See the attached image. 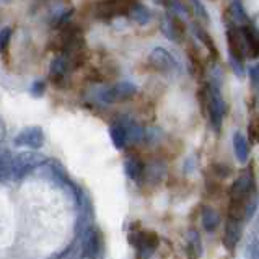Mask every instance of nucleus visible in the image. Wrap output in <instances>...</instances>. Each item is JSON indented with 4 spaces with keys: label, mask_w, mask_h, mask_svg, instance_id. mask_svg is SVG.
Here are the masks:
<instances>
[{
    "label": "nucleus",
    "mask_w": 259,
    "mask_h": 259,
    "mask_svg": "<svg viewBox=\"0 0 259 259\" xmlns=\"http://www.w3.org/2000/svg\"><path fill=\"white\" fill-rule=\"evenodd\" d=\"M10 39H12V28H4L2 31H0V54L7 49Z\"/></svg>",
    "instance_id": "24"
},
{
    "label": "nucleus",
    "mask_w": 259,
    "mask_h": 259,
    "mask_svg": "<svg viewBox=\"0 0 259 259\" xmlns=\"http://www.w3.org/2000/svg\"><path fill=\"white\" fill-rule=\"evenodd\" d=\"M215 169L219 171V176H220V178H227L228 175H230V168H227L225 165H224V166H222V165H217Z\"/></svg>",
    "instance_id": "29"
},
{
    "label": "nucleus",
    "mask_w": 259,
    "mask_h": 259,
    "mask_svg": "<svg viewBox=\"0 0 259 259\" xmlns=\"http://www.w3.org/2000/svg\"><path fill=\"white\" fill-rule=\"evenodd\" d=\"M13 144L17 147H29L38 150L44 145V132L38 125H29L18 132V136L13 139Z\"/></svg>",
    "instance_id": "6"
},
{
    "label": "nucleus",
    "mask_w": 259,
    "mask_h": 259,
    "mask_svg": "<svg viewBox=\"0 0 259 259\" xmlns=\"http://www.w3.org/2000/svg\"><path fill=\"white\" fill-rule=\"evenodd\" d=\"M191 5H192V9H194V13L197 15V17L207 23V21H209V15H207V10H205V7L202 5L201 0H191Z\"/></svg>",
    "instance_id": "23"
},
{
    "label": "nucleus",
    "mask_w": 259,
    "mask_h": 259,
    "mask_svg": "<svg viewBox=\"0 0 259 259\" xmlns=\"http://www.w3.org/2000/svg\"><path fill=\"white\" fill-rule=\"evenodd\" d=\"M205 108H207V111H209V117H210V122L213 125V129L219 131L222 119H224V114H225V103H224V98H222V95H220L217 87H213V85L209 87Z\"/></svg>",
    "instance_id": "4"
},
{
    "label": "nucleus",
    "mask_w": 259,
    "mask_h": 259,
    "mask_svg": "<svg viewBox=\"0 0 259 259\" xmlns=\"http://www.w3.org/2000/svg\"><path fill=\"white\" fill-rule=\"evenodd\" d=\"M227 39H228V49H230V57L243 62L246 53H245V42H243L241 33L230 28L227 31Z\"/></svg>",
    "instance_id": "12"
},
{
    "label": "nucleus",
    "mask_w": 259,
    "mask_h": 259,
    "mask_svg": "<svg viewBox=\"0 0 259 259\" xmlns=\"http://www.w3.org/2000/svg\"><path fill=\"white\" fill-rule=\"evenodd\" d=\"M44 161L42 155H38L34 152H23L17 155L12 161V176L15 180H20V178L26 176L28 173H31L36 166H39Z\"/></svg>",
    "instance_id": "3"
},
{
    "label": "nucleus",
    "mask_w": 259,
    "mask_h": 259,
    "mask_svg": "<svg viewBox=\"0 0 259 259\" xmlns=\"http://www.w3.org/2000/svg\"><path fill=\"white\" fill-rule=\"evenodd\" d=\"M161 31L166 36L169 41H175V42H181L184 39V23L181 21L180 17H176V13H169L163 18L161 21Z\"/></svg>",
    "instance_id": "9"
},
{
    "label": "nucleus",
    "mask_w": 259,
    "mask_h": 259,
    "mask_svg": "<svg viewBox=\"0 0 259 259\" xmlns=\"http://www.w3.org/2000/svg\"><path fill=\"white\" fill-rule=\"evenodd\" d=\"M70 67L72 65L65 56L56 57L54 61L51 62V70H49V78L53 80V83L62 85V82H65V77H67V72Z\"/></svg>",
    "instance_id": "10"
},
{
    "label": "nucleus",
    "mask_w": 259,
    "mask_h": 259,
    "mask_svg": "<svg viewBox=\"0 0 259 259\" xmlns=\"http://www.w3.org/2000/svg\"><path fill=\"white\" fill-rule=\"evenodd\" d=\"M192 31H194V34L199 38V41H202L204 42V46L207 48L212 53V57H217L219 56V51H217V48H215V44H213V39L210 38L209 34H207V31L205 29L199 25V23H194L192 25Z\"/></svg>",
    "instance_id": "19"
},
{
    "label": "nucleus",
    "mask_w": 259,
    "mask_h": 259,
    "mask_svg": "<svg viewBox=\"0 0 259 259\" xmlns=\"http://www.w3.org/2000/svg\"><path fill=\"white\" fill-rule=\"evenodd\" d=\"M259 253H257V245L256 241L251 243V245L246 248V259H257Z\"/></svg>",
    "instance_id": "25"
},
{
    "label": "nucleus",
    "mask_w": 259,
    "mask_h": 259,
    "mask_svg": "<svg viewBox=\"0 0 259 259\" xmlns=\"http://www.w3.org/2000/svg\"><path fill=\"white\" fill-rule=\"evenodd\" d=\"M31 93H33V96H36V98L41 96L44 93V82H34L31 87Z\"/></svg>",
    "instance_id": "28"
},
{
    "label": "nucleus",
    "mask_w": 259,
    "mask_h": 259,
    "mask_svg": "<svg viewBox=\"0 0 259 259\" xmlns=\"http://www.w3.org/2000/svg\"><path fill=\"white\" fill-rule=\"evenodd\" d=\"M4 2H10V0H4Z\"/></svg>",
    "instance_id": "31"
},
{
    "label": "nucleus",
    "mask_w": 259,
    "mask_h": 259,
    "mask_svg": "<svg viewBox=\"0 0 259 259\" xmlns=\"http://www.w3.org/2000/svg\"><path fill=\"white\" fill-rule=\"evenodd\" d=\"M233 149H235V155H236V158H238V161L246 163L249 157V145H248L246 137L240 134V132H236L233 136Z\"/></svg>",
    "instance_id": "16"
},
{
    "label": "nucleus",
    "mask_w": 259,
    "mask_h": 259,
    "mask_svg": "<svg viewBox=\"0 0 259 259\" xmlns=\"http://www.w3.org/2000/svg\"><path fill=\"white\" fill-rule=\"evenodd\" d=\"M124 171L131 178V180L137 181L145 175V165H144V161L140 158L129 157L127 160L124 161Z\"/></svg>",
    "instance_id": "15"
},
{
    "label": "nucleus",
    "mask_w": 259,
    "mask_h": 259,
    "mask_svg": "<svg viewBox=\"0 0 259 259\" xmlns=\"http://www.w3.org/2000/svg\"><path fill=\"white\" fill-rule=\"evenodd\" d=\"M137 93V87L131 82H117L108 90L101 93L103 101L106 103H121V101H127L132 96Z\"/></svg>",
    "instance_id": "7"
},
{
    "label": "nucleus",
    "mask_w": 259,
    "mask_h": 259,
    "mask_svg": "<svg viewBox=\"0 0 259 259\" xmlns=\"http://www.w3.org/2000/svg\"><path fill=\"white\" fill-rule=\"evenodd\" d=\"M149 62L155 70H160V72H168L173 69L175 61L173 57L169 56V53L163 48H157L152 51V54L149 57Z\"/></svg>",
    "instance_id": "11"
},
{
    "label": "nucleus",
    "mask_w": 259,
    "mask_h": 259,
    "mask_svg": "<svg viewBox=\"0 0 259 259\" xmlns=\"http://www.w3.org/2000/svg\"><path fill=\"white\" fill-rule=\"evenodd\" d=\"M188 251L192 257H199L202 254V245H201V236L197 232H189L188 233Z\"/></svg>",
    "instance_id": "21"
},
{
    "label": "nucleus",
    "mask_w": 259,
    "mask_h": 259,
    "mask_svg": "<svg viewBox=\"0 0 259 259\" xmlns=\"http://www.w3.org/2000/svg\"><path fill=\"white\" fill-rule=\"evenodd\" d=\"M230 64H232V67H233L236 75L243 77V62L241 61H236V59H233V57H230Z\"/></svg>",
    "instance_id": "26"
},
{
    "label": "nucleus",
    "mask_w": 259,
    "mask_h": 259,
    "mask_svg": "<svg viewBox=\"0 0 259 259\" xmlns=\"http://www.w3.org/2000/svg\"><path fill=\"white\" fill-rule=\"evenodd\" d=\"M103 253V235L100 228L88 227L83 238H82V248H80V257L82 259H96Z\"/></svg>",
    "instance_id": "2"
},
{
    "label": "nucleus",
    "mask_w": 259,
    "mask_h": 259,
    "mask_svg": "<svg viewBox=\"0 0 259 259\" xmlns=\"http://www.w3.org/2000/svg\"><path fill=\"white\" fill-rule=\"evenodd\" d=\"M249 131H251V137H253V140H256V137H257V129H256V124H251V125H249Z\"/></svg>",
    "instance_id": "30"
},
{
    "label": "nucleus",
    "mask_w": 259,
    "mask_h": 259,
    "mask_svg": "<svg viewBox=\"0 0 259 259\" xmlns=\"http://www.w3.org/2000/svg\"><path fill=\"white\" fill-rule=\"evenodd\" d=\"M243 225H245V219L228 213L225 224V235H224V245L228 251H233L236 248V243L240 241V236L243 232Z\"/></svg>",
    "instance_id": "8"
},
{
    "label": "nucleus",
    "mask_w": 259,
    "mask_h": 259,
    "mask_svg": "<svg viewBox=\"0 0 259 259\" xmlns=\"http://www.w3.org/2000/svg\"><path fill=\"white\" fill-rule=\"evenodd\" d=\"M243 42H245V53L249 54V57H257L259 54V41L254 28H251L249 25H243L240 28Z\"/></svg>",
    "instance_id": "13"
},
{
    "label": "nucleus",
    "mask_w": 259,
    "mask_h": 259,
    "mask_svg": "<svg viewBox=\"0 0 259 259\" xmlns=\"http://www.w3.org/2000/svg\"><path fill=\"white\" fill-rule=\"evenodd\" d=\"M249 80L251 83H253V87H257V82H259V69L256 67H249Z\"/></svg>",
    "instance_id": "27"
},
{
    "label": "nucleus",
    "mask_w": 259,
    "mask_h": 259,
    "mask_svg": "<svg viewBox=\"0 0 259 259\" xmlns=\"http://www.w3.org/2000/svg\"><path fill=\"white\" fill-rule=\"evenodd\" d=\"M129 243L140 257L149 259L158 248V236L155 232L144 230V228L142 230H132L129 233Z\"/></svg>",
    "instance_id": "1"
},
{
    "label": "nucleus",
    "mask_w": 259,
    "mask_h": 259,
    "mask_svg": "<svg viewBox=\"0 0 259 259\" xmlns=\"http://www.w3.org/2000/svg\"><path fill=\"white\" fill-rule=\"evenodd\" d=\"M202 225L207 232H213L220 225V215L209 205L202 209Z\"/></svg>",
    "instance_id": "18"
},
{
    "label": "nucleus",
    "mask_w": 259,
    "mask_h": 259,
    "mask_svg": "<svg viewBox=\"0 0 259 259\" xmlns=\"http://www.w3.org/2000/svg\"><path fill=\"white\" fill-rule=\"evenodd\" d=\"M253 189H254L253 175H251V171H245L243 175H240V178L233 183V186L230 189L232 202H249Z\"/></svg>",
    "instance_id": "5"
},
{
    "label": "nucleus",
    "mask_w": 259,
    "mask_h": 259,
    "mask_svg": "<svg viewBox=\"0 0 259 259\" xmlns=\"http://www.w3.org/2000/svg\"><path fill=\"white\" fill-rule=\"evenodd\" d=\"M127 15L139 25H145V23H149V21H150V12L147 10L142 4H137V2L131 4Z\"/></svg>",
    "instance_id": "17"
},
{
    "label": "nucleus",
    "mask_w": 259,
    "mask_h": 259,
    "mask_svg": "<svg viewBox=\"0 0 259 259\" xmlns=\"http://www.w3.org/2000/svg\"><path fill=\"white\" fill-rule=\"evenodd\" d=\"M230 17H232V20L235 21V23H238V25H248L249 23V18H248L245 9H243L241 0H235V2H232Z\"/></svg>",
    "instance_id": "20"
},
{
    "label": "nucleus",
    "mask_w": 259,
    "mask_h": 259,
    "mask_svg": "<svg viewBox=\"0 0 259 259\" xmlns=\"http://www.w3.org/2000/svg\"><path fill=\"white\" fill-rule=\"evenodd\" d=\"M109 134H111V140H113V144L116 149H125V145H127V127H125V119H119L116 121L114 124H111L109 127Z\"/></svg>",
    "instance_id": "14"
},
{
    "label": "nucleus",
    "mask_w": 259,
    "mask_h": 259,
    "mask_svg": "<svg viewBox=\"0 0 259 259\" xmlns=\"http://www.w3.org/2000/svg\"><path fill=\"white\" fill-rule=\"evenodd\" d=\"M12 155L9 150H0V178L2 176H10L12 173Z\"/></svg>",
    "instance_id": "22"
}]
</instances>
